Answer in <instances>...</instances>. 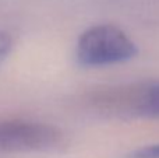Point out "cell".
I'll use <instances>...</instances> for the list:
<instances>
[{"mask_svg":"<svg viewBox=\"0 0 159 158\" xmlns=\"http://www.w3.org/2000/svg\"><path fill=\"white\" fill-rule=\"evenodd\" d=\"M137 46L124 31L112 24L92 25L80 35L75 60L82 67L124 63L137 55Z\"/></svg>","mask_w":159,"mask_h":158,"instance_id":"obj_1","label":"cell"},{"mask_svg":"<svg viewBox=\"0 0 159 158\" xmlns=\"http://www.w3.org/2000/svg\"><path fill=\"white\" fill-rule=\"evenodd\" d=\"M66 136L59 128L31 120H0L2 153H49L60 150Z\"/></svg>","mask_w":159,"mask_h":158,"instance_id":"obj_2","label":"cell"},{"mask_svg":"<svg viewBox=\"0 0 159 158\" xmlns=\"http://www.w3.org/2000/svg\"><path fill=\"white\" fill-rule=\"evenodd\" d=\"M138 109L144 115L159 118V84L149 87L141 95L138 101Z\"/></svg>","mask_w":159,"mask_h":158,"instance_id":"obj_3","label":"cell"},{"mask_svg":"<svg viewBox=\"0 0 159 158\" xmlns=\"http://www.w3.org/2000/svg\"><path fill=\"white\" fill-rule=\"evenodd\" d=\"M14 46V41L10 34L0 31V64L7 59V56L11 53Z\"/></svg>","mask_w":159,"mask_h":158,"instance_id":"obj_4","label":"cell"},{"mask_svg":"<svg viewBox=\"0 0 159 158\" xmlns=\"http://www.w3.org/2000/svg\"><path fill=\"white\" fill-rule=\"evenodd\" d=\"M130 158H159V144L138 148L133 154H130Z\"/></svg>","mask_w":159,"mask_h":158,"instance_id":"obj_5","label":"cell"}]
</instances>
